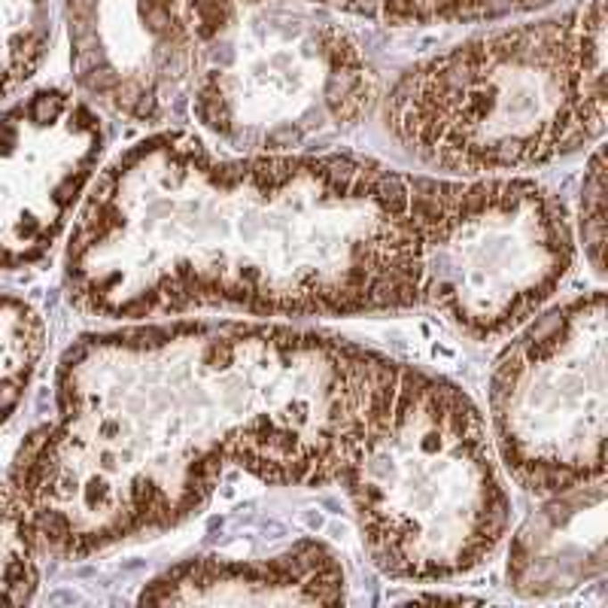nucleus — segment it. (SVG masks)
I'll return each instance as SVG.
<instances>
[{
    "mask_svg": "<svg viewBox=\"0 0 608 608\" xmlns=\"http://www.w3.org/2000/svg\"><path fill=\"white\" fill-rule=\"evenodd\" d=\"M578 234L584 243L590 268L603 274L605 253V159L603 150H593L581 180V207H578Z\"/></svg>",
    "mask_w": 608,
    "mask_h": 608,
    "instance_id": "dca6fc26",
    "label": "nucleus"
},
{
    "mask_svg": "<svg viewBox=\"0 0 608 608\" xmlns=\"http://www.w3.org/2000/svg\"><path fill=\"white\" fill-rule=\"evenodd\" d=\"M362 545L392 578L478 569L508 530V493L474 402L456 383L387 362L341 478Z\"/></svg>",
    "mask_w": 608,
    "mask_h": 608,
    "instance_id": "20e7f679",
    "label": "nucleus"
},
{
    "mask_svg": "<svg viewBox=\"0 0 608 608\" xmlns=\"http://www.w3.org/2000/svg\"><path fill=\"white\" fill-rule=\"evenodd\" d=\"M37 538L12 487L0 484V603H28L37 590Z\"/></svg>",
    "mask_w": 608,
    "mask_h": 608,
    "instance_id": "2eb2a0df",
    "label": "nucleus"
},
{
    "mask_svg": "<svg viewBox=\"0 0 608 608\" xmlns=\"http://www.w3.org/2000/svg\"><path fill=\"white\" fill-rule=\"evenodd\" d=\"M46 350L43 316L25 299L0 292V426L31 387Z\"/></svg>",
    "mask_w": 608,
    "mask_h": 608,
    "instance_id": "f8f14e48",
    "label": "nucleus"
},
{
    "mask_svg": "<svg viewBox=\"0 0 608 608\" xmlns=\"http://www.w3.org/2000/svg\"><path fill=\"white\" fill-rule=\"evenodd\" d=\"M605 0L429 58L383 107L405 152L463 177L572 155L605 135Z\"/></svg>",
    "mask_w": 608,
    "mask_h": 608,
    "instance_id": "7ed1b4c3",
    "label": "nucleus"
},
{
    "mask_svg": "<svg viewBox=\"0 0 608 608\" xmlns=\"http://www.w3.org/2000/svg\"><path fill=\"white\" fill-rule=\"evenodd\" d=\"M70 301L107 320L228 308L356 316L417 304L407 177L341 152H213L165 131L79 198Z\"/></svg>",
    "mask_w": 608,
    "mask_h": 608,
    "instance_id": "f03ea898",
    "label": "nucleus"
},
{
    "mask_svg": "<svg viewBox=\"0 0 608 608\" xmlns=\"http://www.w3.org/2000/svg\"><path fill=\"white\" fill-rule=\"evenodd\" d=\"M545 499L508 547V587L530 599L566 596L605 575V478Z\"/></svg>",
    "mask_w": 608,
    "mask_h": 608,
    "instance_id": "9b49d317",
    "label": "nucleus"
},
{
    "mask_svg": "<svg viewBox=\"0 0 608 608\" xmlns=\"http://www.w3.org/2000/svg\"><path fill=\"white\" fill-rule=\"evenodd\" d=\"M493 441L511 478L554 496L605 478L608 314L605 292L538 316L490 377Z\"/></svg>",
    "mask_w": 608,
    "mask_h": 608,
    "instance_id": "0eeeda50",
    "label": "nucleus"
},
{
    "mask_svg": "<svg viewBox=\"0 0 608 608\" xmlns=\"http://www.w3.org/2000/svg\"><path fill=\"white\" fill-rule=\"evenodd\" d=\"M243 4H262V0H243ZM356 16L381 19L387 25H426V21H474V19H499L508 12L536 10L547 0H314Z\"/></svg>",
    "mask_w": 608,
    "mask_h": 608,
    "instance_id": "ddd939ff",
    "label": "nucleus"
},
{
    "mask_svg": "<svg viewBox=\"0 0 608 608\" xmlns=\"http://www.w3.org/2000/svg\"><path fill=\"white\" fill-rule=\"evenodd\" d=\"M192 0H68L73 70L94 98L161 122L192 83Z\"/></svg>",
    "mask_w": 608,
    "mask_h": 608,
    "instance_id": "1a4fd4ad",
    "label": "nucleus"
},
{
    "mask_svg": "<svg viewBox=\"0 0 608 608\" xmlns=\"http://www.w3.org/2000/svg\"><path fill=\"white\" fill-rule=\"evenodd\" d=\"M407 222L417 304L472 338L523 325L572 268L566 207L526 177H407Z\"/></svg>",
    "mask_w": 608,
    "mask_h": 608,
    "instance_id": "39448f33",
    "label": "nucleus"
},
{
    "mask_svg": "<svg viewBox=\"0 0 608 608\" xmlns=\"http://www.w3.org/2000/svg\"><path fill=\"white\" fill-rule=\"evenodd\" d=\"M234 0L195 37L222 46L219 62L192 68V113L234 152H299L347 131L377 98V79L338 25L253 28L237 34Z\"/></svg>",
    "mask_w": 608,
    "mask_h": 608,
    "instance_id": "423d86ee",
    "label": "nucleus"
},
{
    "mask_svg": "<svg viewBox=\"0 0 608 608\" xmlns=\"http://www.w3.org/2000/svg\"><path fill=\"white\" fill-rule=\"evenodd\" d=\"M344 566L323 541L304 538L262 560L192 557L152 578L140 593L150 605H338Z\"/></svg>",
    "mask_w": 608,
    "mask_h": 608,
    "instance_id": "9d476101",
    "label": "nucleus"
},
{
    "mask_svg": "<svg viewBox=\"0 0 608 608\" xmlns=\"http://www.w3.org/2000/svg\"><path fill=\"white\" fill-rule=\"evenodd\" d=\"M387 356L274 323H155L86 335L55 417L12 465L34 538L88 557L170 530L228 469L262 484L341 478Z\"/></svg>",
    "mask_w": 608,
    "mask_h": 608,
    "instance_id": "f257e3e1",
    "label": "nucleus"
},
{
    "mask_svg": "<svg viewBox=\"0 0 608 608\" xmlns=\"http://www.w3.org/2000/svg\"><path fill=\"white\" fill-rule=\"evenodd\" d=\"M101 150V119L62 88H43L0 116V271L37 262L55 243Z\"/></svg>",
    "mask_w": 608,
    "mask_h": 608,
    "instance_id": "6e6552de",
    "label": "nucleus"
},
{
    "mask_svg": "<svg viewBox=\"0 0 608 608\" xmlns=\"http://www.w3.org/2000/svg\"><path fill=\"white\" fill-rule=\"evenodd\" d=\"M46 0H0V98L40 68L46 52Z\"/></svg>",
    "mask_w": 608,
    "mask_h": 608,
    "instance_id": "4468645a",
    "label": "nucleus"
}]
</instances>
